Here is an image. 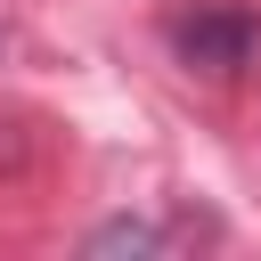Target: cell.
<instances>
[{"mask_svg": "<svg viewBox=\"0 0 261 261\" xmlns=\"http://www.w3.org/2000/svg\"><path fill=\"white\" fill-rule=\"evenodd\" d=\"M171 245H179V228H163V220H98L82 237V253H171Z\"/></svg>", "mask_w": 261, "mask_h": 261, "instance_id": "cell-2", "label": "cell"}, {"mask_svg": "<svg viewBox=\"0 0 261 261\" xmlns=\"http://www.w3.org/2000/svg\"><path fill=\"white\" fill-rule=\"evenodd\" d=\"M171 57L196 65V73H253L261 65V16L237 8V0H196L171 16Z\"/></svg>", "mask_w": 261, "mask_h": 261, "instance_id": "cell-1", "label": "cell"}]
</instances>
